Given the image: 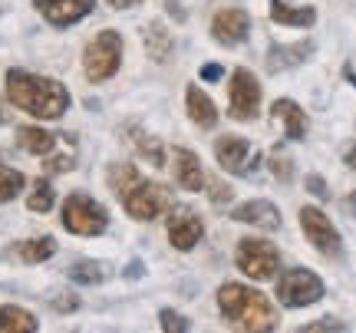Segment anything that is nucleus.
Masks as SVG:
<instances>
[{
  "label": "nucleus",
  "mask_w": 356,
  "mask_h": 333,
  "mask_svg": "<svg viewBox=\"0 0 356 333\" xmlns=\"http://www.w3.org/2000/svg\"><path fill=\"white\" fill-rule=\"evenodd\" d=\"M7 96L17 109L37 115V119H60L70 106V92L63 83L47 76H33L24 70H10L7 73Z\"/></svg>",
  "instance_id": "nucleus-1"
},
{
  "label": "nucleus",
  "mask_w": 356,
  "mask_h": 333,
  "mask_svg": "<svg viewBox=\"0 0 356 333\" xmlns=\"http://www.w3.org/2000/svg\"><path fill=\"white\" fill-rule=\"evenodd\" d=\"M218 307L231 320V327H238V330L261 333L277 327V314L267 304V297L257 294L254 287H244V284H225L218 291Z\"/></svg>",
  "instance_id": "nucleus-2"
},
{
  "label": "nucleus",
  "mask_w": 356,
  "mask_h": 333,
  "mask_svg": "<svg viewBox=\"0 0 356 333\" xmlns=\"http://www.w3.org/2000/svg\"><path fill=\"white\" fill-rule=\"evenodd\" d=\"M119 63H122V37L115 30H102L99 37L86 47V56H83L86 76L92 83H102L119 70Z\"/></svg>",
  "instance_id": "nucleus-3"
},
{
  "label": "nucleus",
  "mask_w": 356,
  "mask_h": 333,
  "mask_svg": "<svg viewBox=\"0 0 356 333\" xmlns=\"http://www.w3.org/2000/svg\"><path fill=\"white\" fill-rule=\"evenodd\" d=\"M122 202H126V211L132 215V218L152 221V218H159V215H165L168 208H175V195L168 192L165 185L136 181V185L122 195Z\"/></svg>",
  "instance_id": "nucleus-4"
},
{
  "label": "nucleus",
  "mask_w": 356,
  "mask_h": 333,
  "mask_svg": "<svg viewBox=\"0 0 356 333\" xmlns=\"http://www.w3.org/2000/svg\"><path fill=\"white\" fill-rule=\"evenodd\" d=\"M323 297V281H320L314 270L307 268H291L280 274L277 281V300L284 307H307V304H317Z\"/></svg>",
  "instance_id": "nucleus-5"
},
{
  "label": "nucleus",
  "mask_w": 356,
  "mask_h": 333,
  "mask_svg": "<svg viewBox=\"0 0 356 333\" xmlns=\"http://www.w3.org/2000/svg\"><path fill=\"white\" fill-rule=\"evenodd\" d=\"M109 225V215L99 202H92L86 195H70L63 205V228L73 231V234H83V238H92V234H102Z\"/></svg>",
  "instance_id": "nucleus-6"
},
{
  "label": "nucleus",
  "mask_w": 356,
  "mask_h": 333,
  "mask_svg": "<svg viewBox=\"0 0 356 333\" xmlns=\"http://www.w3.org/2000/svg\"><path fill=\"white\" fill-rule=\"evenodd\" d=\"M238 268L254 277V281H270L280 268V254L270 241H254V238H244L238 247Z\"/></svg>",
  "instance_id": "nucleus-7"
},
{
  "label": "nucleus",
  "mask_w": 356,
  "mask_h": 333,
  "mask_svg": "<svg viewBox=\"0 0 356 333\" xmlns=\"http://www.w3.org/2000/svg\"><path fill=\"white\" fill-rule=\"evenodd\" d=\"M215 155H218V162H221V168H228L231 175H254L257 165H261L257 149L248 139H241V136H225V139H218Z\"/></svg>",
  "instance_id": "nucleus-8"
},
{
  "label": "nucleus",
  "mask_w": 356,
  "mask_h": 333,
  "mask_svg": "<svg viewBox=\"0 0 356 333\" xmlns=\"http://www.w3.org/2000/svg\"><path fill=\"white\" fill-rule=\"evenodd\" d=\"M300 228H304L307 241L317 247L320 254L327 257H340L343 251V241H340V231L333 228V221L320 211V208H304L300 211Z\"/></svg>",
  "instance_id": "nucleus-9"
},
{
  "label": "nucleus",
  "mask_w": 356,
  "mask_h": 333,
  "mask_svg": "<svg viewBox=\"0 0 356 333\" xmlns=\"http://www.w3.org/2000/svg\"><path fill=\"white\" fill-rule=\"evenodd\" d=\"M257 106H261V86H257V79L248 70H234V76H231V115L248 122V119L257 115Z\"/></svg>",
  "instance_id": "nucleus-10"
},
{
  "label": "nucleus",
  "mask_w": 356,
  "mask_h": 333,
  "mask_svg": "<svg viewBox=\"0 0 356 333\" xmlns=\"http://www.w3.org/2000/svg\"><path fill=\"white\" fill-rule=\"evenodd\" d=\"M33 3H37L40 13L53 26H70V24H76V20H83L92 10L96 0H33Z\"/></svg>",
  "instance_id": "nucleus-11"
},
{
  "label": "nucleus",
  "mask_w": 356,
  "mask_h": 333,
  "mask_svg": "<svg viewBox=\"0 0 356 333\" xmlns=\"http://www.w3.org/2000/svg\"><path fill=\"white\" fill-rule=\"evenodd\" d=\"M202 234H204V225L195 211H178L168 221V238H172V244L178 251H191L195 244L202 241Z\"/></svg>",
  "instance_id": "nucleus-12"
},
{
  "label": "nucleus",
  "mask_w": 356,
  "mask_h": 333,
  "mask_svg": "<svg viewBox=\"0 0 356 333\" xmlns=\"http://www.w3.org/2000/svg\"><path fill=\"white\" fill-rule=\"evenodd\" d=\"M248 13L238 10V7H231V10H221L215 17V24H211V33H215L218 43H225V47H234V43H241L248 37Z\"/></svg>",
  "instance_id": "nucleus-13"
},
{
  "label": "nucleus",
  "mask_w": 356,
  "mask_h": 333,
  "mask_svg": "<svg viewBox=\"0 0 356 333\" xmlns=\"http://www.w3.org/2000/svg\"><path fill=\"white\" fill-rule=\"evenodd\" d=\"M234 221L241 225H254V228H264V231H277L280 228V211L270 202H244V205L234 208Z\"/></svg>",
  "instance_id": "nucleus-14"
},
{
  "label": "nucleus",
  "mask_w": 356,
  "mask_h": 333,
  "mask_svg": "<svg viewBox=\"0 0 356 333\" xmlns=\"http://www.w3.org/2000/svg\"><path fill=\"white\" fill-rule=\"evenodd\" d=\"M175 179H178L181 188H188V192H202L204 172H202L198 155L188 152V149H175Z\"/></svg>",
  "instance_id": "nucleus-15"
},
{
  "label": "nucleus",
  "mask_w": 356,
  "mask_h": 333,
  "mask_svg": "<svg viewBox=\"0 0 356 333\" xmlns=\"http://www.w3.org/2000/svg\"><path fill=\"white\" fill-rule=\"evenodd\" d=\"M310 53H314V43H310V40H300V43H293V47H274L270 56H267V70H270V73L291 70V66L304 63Z\"/></svg>",
  "instance_id": "nucleus-16"
},
{
  "label": "nucleus",
  "mask_w": 356,
  "mask_h": 333,
  "mask_svg": "<svg viewBox=\"0 0 356 333\" xmlns=\"http://www.w3.org/2000/svg\"><path fill=\"white\" fill-rule=\"evenodd\" d=\"M270 20L284 26H310L317 20V10L314 7H291L284 0H270Z\"/></svg>",
  "instance_id": "nucleus-17"
},
{
  "label": "nucleus",
  "mask_w": 356,
  "mask_h": 333,
  "mask_svg": "<svg viewBox=\"0 0 356 333\" xmlns=\"http://www.w3.org/2000/svg\"><path fill=\"white\" fill-rule=\"evenodd\" d=\"M274 115L284 119V126H287V139H304L307 136V115L304 109L291 99H277L274 103Z\"/></svg>",
  "instance_id": "nucleus-18"
},
{
  "label": "nucleus",
  "mask_w": 356,
  "mask_h": 333,
  "mask_svg": "<svg viewBox=\"0 0 356 333\" xmlns=\"http://www.w3.org/2000/svg\"><path fill=\"white\" fill-rule=\"evenodd\" d=\"M185 99H188V115H191V119H195V122H198L202 129H211V126L218 122L215 103H211V99H208V96L198 90V86H188V96H185Z\"/></svg>",
  "instance_id": "nucleus-19"
},
{
  "label": "nucleus",
  "mask_w": 356,
  "mask_h": 333,
  "mask_svg": "<svg viewBox=\"0 0 356 333\" xmlns=\"http://www.w3.org/2000/svg\"><path fill=\"white\" fill-rule=\"evenodd\" d=\"M17 142L24 145L30 155H47L53 152V145H56V136L47 132V129H33V126H24L17 132Z\"/></svg>",
  "instance_id": "nucleus-20"
},
{
  "label": "nucleus",
  "mask_w": 356,
  "mask_h": 333,
  "mask_svg": "<svg viewBox=\"0 0 356 333\" xmlns=\"http://www.w3.org/2000/svg\"><path fill=\"white\" fill-rule=\"evenodd\" d=\"M53 251H56L53 238H33V241H20L13 247V254L20 257L24 264H40V261L53 257Z\"/></svg>",
  "instance_id": "nucleus-21"
},
{
  "label": "nucleus",
  "mask_w": 356,
  "mask_h": 333,
  "mask_svg": "<svg viewBox=\"0 0 356 333\" xmlns=\"http://www.w3.org/2000/svg\"><path fill=\"white\" fill-rule=\"evenodd\" d=\"M37 320L33 314H26L20 307H0V333H33Z\"/></svg>",
  "instance_id": "nucleus-22"
},
{
  "label": "nucleus",
  "mask_w": 356,
  "mask_h": 333,
  "mask_svg": "<svg viewBox=\"0 0 356 333\" xmlns=\"http://www.w3.org/2000/svg\"><path fill=\"white\" fill-rule=\"evenodd\" d=\"M145 47H149V56L162 63V60H165L168 53H172V40H168V33L162 30V26L152 24L149 30H145Z\"/></svg>",
  "instance_id": "nucleus-23"
},
{
  "label": "nucleus",
  "mask_w": 356,
  "mask_h": 333,
  "mask_svg": "<svg viewBox=\"0 0 356 333\" xmlns=\"http://www.w3.org/2000/svg\"><path fill=\"white\" fill-rule=\"evenodd\" d=\"M53 202H56V195H53V188H50V181H43L40 179L37 185H33V192H30V198H26V208H30V211H43V215H47V211H50L53 208Z\"/></svg>",
  "instance_id": "nucleus-24"
},
{
  "label": "nucleus",
  "mask_w": 356,
  "mask_h": 333,
  "mask_svg": "<svg viewBox=\"0 0 356 333\" xmlns=\"http://www.w3.org/2000/svg\"><path fill=\"white\" fill-rule=\"evenodd\" d=\"M20 188H24V175H20L17 168L0 165V205H3V202H10V198H17Z\"/></svg>",
  "instance_id": "nucleus-25"
},
{
  "label": "nucleus",
  "mask_w": 356,
  "mask_h": 333,
  "mask_svg": "<svg viewBox=\"0 0 356 333\" xmlns=\"http://www.w3.org/2000/svg\"><path fill=\"white\" fill-rule=\"evenodd\" d=\"M136 181H139V172H136L132 165H115L113 172H109V185H113V192L119 195V198H122Z\"/></svg>",
  "instance_id": "nucleus-26"
},
{
  "label": "nucleus",
  "mask_w": 356,
  "mask_h": 333,
  "mask_svg": "<svg viewBox=\"0 0 356 333\" xmlns=\"http://www.w3.org/2000/svg\"><path fill=\"white\" fill-rule=\"evenodd\" d=\"M70 277L76 284H99L106 277V270H99V264H92V261H79L70 268Z\"/></svg>",
  "instance_id": "nucleus-27"
},
{
  "label": "nucleus",
  "mask_w": 356,
  "mask_h": 333,
  "mask_svg": "<svg viewBox=\"0 0 356 333\" xmlns=\"http://www.w3.org/2000/svg\"><path fill=\"white\" fill-rule=\"evenodd\" d=\"M270 172H274V179L284 181V185L293 179V165H291V159H287L284 149H274V152H270Z\"/></svg>",
  "instance_id": "nucleus-28"
},
{
  "label": "nucleus",
  "mask_w": 356,
  "mask_h": 333,
  "mask_svg": "<svg viewBox=\"0 0 356 333\" xmlns=\"http://www.w3.org/2000/svg\"><path fill=\"white\" fill-rule=\"evenodd\" d=\"M136 145L142 149V155H152V165H165V155H162V149H159L155 139H145L142 132H136Z\"/></svg>",
  "instance_id": "nucleus-29"
},
{
  "label": "nucleus",
  "mask_w": 356,
  "mask_h": 333,
  "mask_svg": "<svg viewBox=\"0 0 356 333\" xmlns=\"http://www.w3.org/2000/svg\"><path fill=\"white\" fill-rule=\"evenodd\" d=\"M162 330H188V323L181 320L175 310H162Z\"/></svg>",
  "instance_id": "nucleus-30"
},
{
  "label": "nucleus",
  "mask_w": 356,
  "mask_h": 333,
  "mask_svg": "<svg viewBox=\"0 0 356 333\" xmlns=\"http://www.w3.org/2000/svg\"><path fill=\"white\" fill-rule=\"evenodd\" d=\"M304 333H317V330H346V323H340V320H317V323H307V327H300Z\"/></svg>",
  "instance_id": "nucleus-31"
},
{
  "label": "nucleus",
  "mask_w": 356,
  "mask_h": 333,
  "mask_svg": "<svg viewBox=\"0 0 356 333\" xmlns=\"http://www.w3.org/2000/svg\"><path fill=\"white\" fill-rule=\"evenodd\" d=\"M307 192L310 195H317V198H327V181L320 179V175H307Z\"/></svg>",
  "instance_id": "nucleus-32"
},
{
  "label": "nucleus",
  "mask_w": 356,
  "mask_h": 333,
  "mask_svg": "<svg viewBox=\"0 0 356 333\" xmlns=\"http://www.w3.org/2000/svg\"><path fill=\"white\" fill-rule=\"evenodd\" d=\"M73 168V159H50L47 162V172H70Z\"/></svg>",
  "instance_id": "nucleus-33"
},
{
  "label": "nucleus",
  "mask_w": 356,
  "mask_h": 333,
  "mask_svg": "<svg viewBox=\"0 0 356 333\" xmlns=\"http://www.w3.org/2000/svg\"><path fill=\"white\" fill-rule=\"evenodd\" d=\"M53 307H56V310H76L79 300H76V297H56V300H53Z\"/></svg>",
  "instance_id": "nucleus-34"
},
{
  "label": "nucleus",
  "mask_w": 356,
  "mask_h": 333,
  "mask_svg": "<svg viewBox=\"0 0 356 333\" xmlns=\"http://www.w3.org/2000/svg\"><path fill=\"white\" fill-rule=\"evenodd\" d=\"M211 188H215V192H211V198H215V202H228V198H231V188H225V185H218V181H215Z\"/></svg>",
  "instance_id": "nucleus-35"
},
{
  "label": "nucleus",
  "mask_w": 356,
  "mask_h": 333,
  "mask_svg": "<svg viewBox=\"0 0 356 333\" xmlns=\"http://www.w3.org/2000/svg\"><path fill=\"white\" fill-rule=\"evenodd\" d=\"M202 76H204V79H218V76H221V66H218V63L202 66Z\"/></svg>",
  "instance_id": "nucleus-36"
},
{
  "label": "nucleus",
  "mask_w": 356,
  "mask_h": 333,
  "mask_svg": "<svg viewBox=\"0 0 356 333\" xmlns=\"http://www.w3.org/2000/svg\"><path fill=\"white\" fill-rule=\"evenodd\" d=\"M126 277H142V264H139V261H132V264H129Z\"/></svg>",
  "instance_id": "nucleus-37"
},
{
  "label": "nucleus",
  "mask_w": 356,
  "mask_h": 333,
  "mask_svg": "<svg viewBox=\"0 0 356 333\" xmlns=\"http://www.w3.org/2000/svg\"><path fill=\"white\" fill-rule=\"evenodd\" d=\"M109 3H113V7H119V10H122V7H136L139 0H109Z\"/></svg>",
  "instance_id": "nucleus-38"
},
{
  "label": "nucleus",
  "mask_w": 356,
  "mask_h": 333,
  "mask_svg": "<svg viewBox=\"0 0 356 333\" xmlns=\"http://www.w3.org/2000/svg\"><path fill=\"white\" fill-rule=\"evenodd\" d=\"M346 162H350V168H356V149L350 155H346Z\"/></svg>",
  "instance_id": "nucleus-39"
},
{
  "label": "nucleus",
  "mask_w": 356,
  "mask_h": 333,
  "mask_svg": "<svg viewBox=\"0 0 356 333\" xmlns=\"http://www.w3.org/2000/svg\"><path fill=\"white\" fill-rule=\"evenodd\" d=\"M0 122H7V109H3V103H0Z\"/></svg>",
  "instance_id": "nucleus-40"
}]
</instances>
